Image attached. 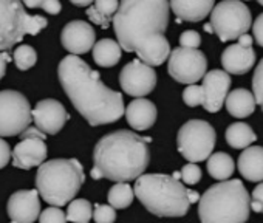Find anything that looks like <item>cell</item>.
Returning <instances> with one entry per match:
<instances>
[{
  "label": "cell",
  "mask_w": 263,
  "mask_h": 223,
  "mask_svg": "<svg viewBox=\"0 0 263 223\" xmlns=\"http://www.w3.org/2000/svg\"><path fill=\"white\" fill-rule=\"evenodd\" d=\"M58 76L71 104L90 126L115 123L125 114L122 95L108 88L99 73L79 56H65L59 62Z\"/></svg>",
  "instance_id": "1"
},
{
  "label": "cell",
  "mask_w": 263,
  "mask_h": 223,
  "mask_svg": "<svg viewBox=\"0 0 263 223\" xmlns=\"http://www.w3.org/2000/svg\"><path fill=\"white\" fill-rule=\"evenodd\" d=\"M151 163L147 138L130 131H116L102 137L93 151V169L102 178L116 183L138 180Z\"/></svg>",
  "instance_id": "2"
},
{
  "label": "cell",
  "mask_w": 263,
  "mask_h": 223,
  "mask_svg": "<svg viewBox=\"0 0 263 223\" xmlns=\"http://www.w3.org/2000/svg\"><path fill=\"white\" fill-rule=\"evenodd\" d=\"M171 4L166 0H124L113 17L118 44L127 53L152 34H164L169 25Z\"/></svg>",
  "instance_id": "3"
},
{
  "label": "cell",
  "mask_w": 263,
  "mask_h": 223,
  "mask_svg": "<svg viewBox=\"0 0 263 223\" xmlns=\"http://www.w3.org/2000/svg\"><path fill=\"white\" fill-rule=\"evenodd\" d=\"M251 198L240 180L212 184L200 198L198 217L201 223H246Z\"/></svg>",
  "instance_id": "4"
},
{
  "label": "cell",
  "mask_w": 263,
  "mask_h": 223,
  "mask_svg": "<svg viewBox=\"0 0 263 223\" xmlns=\"http://www.w3.org/2000/svg\"><path fill=\"white\" fill-rule=\"evenodd\" d=\"M134 189L144 208L158 217H183L189 211V189L172 175L144 174L137 180Z\"/></svg>",
  "instance_id": "5"
},
{
  "label": "cell",
  "mask_w": 263,
  "mask_h": 223,
  "mask_svg": "<svg viewBox=\"0 0 263 223\" xmlns=\"http://www.w3.org/2000/svg\"><path fill=\"white\" fill-rule=\"evenodd\" d=\"M84 181V168L76 158H56L45 161L36 174L39 195L56 208L71 203Z\"/></svg>",
  "instance_id": "6"
},
{
  "label": "cell",
  "mask_w": 263,
  "mask_h": 223,
  "mask_svg": "<svg viewBox=\"0 0 263 223\" xmlns=\"http://www.w3.org/2000/svg\"><path fill=\"white\" fill-rule=\"evenodd\" d=\"M44 16L30 14L25 5L16 0H0V53L17 45L27 34H39L47 28Z\"/></svg>",
  "instance_id": "7"
},
{
  "label": "cell",
  "mask_w": 263,
  "mask_h": 223,
  "mask_svg": "<svg viewBox=\"0 0 263 223\" xmlns=\"http://www.w3.org/2000/svg\"><path fill=\"white\" fill-rule=\"evenodd\" d=\"M217 135L214 127L203 120H191L184 123L177 135L178 152L191 163L208 161L215 147Z\"/></svg>",
  "instance_id": "8"
},
{
  "label": "cell",
  "mask_w": 263,
  "mask_h": 223,
  "mask_svg": "<svg viewBox=\"0 0 263 223\" xmlns=\"http://www.w3.org/2000/svg\"><path fill=\"white\" fill-rule=\"evenodd\" d=\"M211 24L214 33L221 42L238 39L249 31L252 27L251 11L243 2L237 0H224L215 5L211 13Z\"/></svg>",
  "instance_id": "9"
},
{
  "label": "cell",
  "mask_w": 263,
  "mask_h": 223,
  "mask_svg": "<svg viewBox=\"0 0 263 223\" xmlns=\"http://www.w3.org/2000/svg\"><path fill=\"white\" fill-rule=\"evenodd\" d=\"M33 110L28 99L16 90L0 91V138L22 135L31 127Z\"/></svg>",
  "instance_id": "10"
},
{
  "label": "cell",
  "mask_w": 263,
  "mask_h": 223,
  "mask_svg": "<svg viewBox=\"0 0 263 223\" xmlns=\"http://www.w3.org/2000/svg\"><path fill=\"white\" fill-rule=\"evenodd\" d=\"M167 70L177 82L194 85L206 76L208 61L200 50H189L180 47L172 50Z\"/></svg>",
  "instance_id": "11"
},
{
  "label": "cell",
  "mask_w": 263,
  "mask_h": 223,
  "mask_svg": "<svg viewBox=\"0 0 263 223\" xmlns=\"http://www.w3.org/2000/svg\"><path fill=\"white\" fill-rule=\"evenodd\" d=\"M45 134L37 127H28L22 135L21 141L13 149V166L28 171L36 166H42L47 160Z\"/></svg>",
  "instance_id": "12"
},
{
  "label": "cell",
  "mask_w": 263,
  "mask_h": 223,
  "mask_svg": "<svg viewBox=\"0 0 263 223\" xmlns=\"http://www.w3.org/2000/svg\"><path fill=\"white\" fill-rule=\"evenodd\" d=\"M119 84L127 95L143 98L155 88L157 73L154 67L146 65L140 59H134L121 70Z\"/></svg>",
  "instance_id": "13"
},
{
  "label": "cell",
  "mask_w": 263,
  "mask_h": 223,
  "mask_svg": "<svg viewBox=\"0 0 263 223\" xmlns=\"http://www.w3.org/2000/svg\"><path fill=\"white\" fill-rule=\"evenodd\" d=\"M68 114L65 107L56 101V99H42L36 104L33 110V120L39 131H42L45 135H54L68 121Z\"/></svg>",
  "instance_id": "14"
},
{
  "label": "cell",
  "mask_w": 263,
  "mask_h": 223,
  "mask_svg": "<svg viewBox=\"0 0 263 223\" xmlns=\"http://www.w3.org/2000/svg\"><path fill=\"white\" fill-rule=\"evenodd\" d=\"M95 41H96L95 28L84 21L68 22L61 33V42L64 48L73 56H79L93 50V47L96 45Z\"/></svg>",
  "instance_id": "15"
},
{
  "label": "cell",
  "mask_w": 263,
  "mask_h": 223,
  "mask_svg": "<svg viewBox=\"0 0 263 223\" xmlns=\"http://www.w3.org/2000/svg\"><path fill=\"white\" fill-rule=\"evenodd\" d=\"M37 189H27L14 192L7 205V212L11 221L34 223L41 217V200Z\"/></svg>",
  "instance_id": "16"
},
{
  "label": "cell",
  "mask_w": 263,
  "mask_h": 223,
  "mask_svg": "<svg viewBox=\"0 0 263 223\" xmlns=\"http://www.w3.org/2000/svg\"><path fill=\"white\" fill-rule=\"evenodd\" d=\"M229 87H231V76L224 70L208 71L206 76L203 78L204 110L211 112V114H217L226 102Z\"/></svg>",
  "instance_id": "17"
},
{
  "label": "cell",
  "mask_w": 263,
  "mask_h": 223,
  "mask_svg": "<svg viewBox=\"0 0 263 223\" xmlns=\"http://www.w3.org/2000/svg\"><path fill=\"white\" fill-rule=\"evenodd\" d=\"M125 120L134 131H138V132L147 131L157 121V107L149 99L137 98L127 105Z\"/></svg>",
  "instance_id": "18"
},
{
  "label": "cell",
  "mask_w": 263,
  "mask_h": 223,
  "mask_svg": "<svg viewBox=\"0 0 263 223\" xmlns=\"http://www.w3.org/2000/svg\"><path fill=\"white\" fill-rule=\"evenodd\" d=\"M255 64V51L252 47L246 48L238 44L229 45L221 54V65L228 75L241 76L248 73Z\"/></svg>",
  "instance_id": "19"
},
{
  "label": "cell",
  "mask_w": 263,
  "mask_h": 223,
  "mask_svg": "<svg viewBox=\"0 0 263 223\" xmlns=\"http://www.w3.org/2000/svg\"><path fill=\"white\" fill-rule=\"evenodd\" d=\"M138 59L144 62L149 67H157L166 62L171 58V44L164 38V34H152L147 39H144L137 51Z\"/></svg>",
  "instance_id": "20"
},
{
  "label": "cell",
  "mask_w": 263,
  "mask_h": 223,
  "mask_svg": "<svg viewBox=\"0 0 263 223\" xmlns=\"http://www.w3.org/2000/svg\"><path fill=\"white\" fill-rule=\"evenodd\" d=\"M171 8L178 21L200 22L215 8L212 0H172Z\"/></svg>",
  "instance_id": "21"
},
{
  "label": "cell",
  "mask_w": 263,
  "mask_h": 223,
  "mask_svg": "<svg viewBox=\"0 0 263 223\" xmlns=\"http://www.w3.org/2000/svg\"><path fill=\"white\" fill-rule=\"evenodd\" d=\"M238 172L248 181H263V147L254 146L245 149L238 157Z\"/></svg>",
  "instance_id": "22"
},
{
  "label": "cell",
  "mask_w": 263,
  "mask_h": 223,
  "mask_svg": "<svg viewBox=\"0 0 263 223\" xmlns=\"http://www.w3.org/2000/svg\"><path fill=\"white\" fill-rule=\"evenodd\" d=\"M226 110L234 118H248L255 110V98L248 88H235L226 98Z\"/></svg>",
  "instance_id": "23"
},
{
  "label": "cell",
  "mask_w": 263,
  "mask_h": 223,
  "mask_svg": "<svg viewBox=\"0 0 263 223\" xmlns=\"http://www.w3.org/2000/svg\"><path fill=\"white\" fill-rule=\"evenodd\" d=\"M122 56L121 45L113 39H101L93 47V59L101 67H115Z\"/></svg>",
  "instance_id": "24"
},
{
  "label": "cell",
  "mask_w": 263,
  "mask_h": 223,
  "mask_svg": "<svg viewBox=\"0 0 263 223\" xmlns=\"http://www.w3.org/2000/svg\"><path fill=\"white\" fill-rule=\"evenodd\" d=\"M206 163H208L209 175L218 181H228L235 171V163H234L232 157L224 152L212 154Z\"/></svg>",
  "instance_id": "25"
},
{
  "label": "cell",
  "mask_w": 263,
  "mask_h": 223,
  "mask_svg": "<svg viewBox=\"0 0 263 223\" xmlns=\"http://www.w3.org/2000/svg\"><path fill=\"white\" fill-rule=\"evenodd\" d=\"M226 141L234 149H248L257 140L254 131L245 123H234L226 129Z\"/></svg>",
  "instance_id": "26"
},
{
  "label": "cell",
  "mask_w": 263,
  "mask_h": 223,
  "mask_svg": "<svg viewBox=\"0 0 263 223\" xmlns=\"http://www.w3.org/2000/svg\"><path fill=\"white\" fill-rule=\"evenodd\" d=\"M135 198V189L127 183H116L108 191V203L115 209H124L132 205Z\"/></svg>",
  "instance_id": "27"
},
{
  "label": "cell",
  "mask_w": 263,
  "mask_h": 223,
  "mask_svg": "<svg viewBox=\"0 0 263 223\" xmlns=\"http://www.w3.org/2000/svg\"><path fill=\"white\" fill-rule=\"evenodd\" d=\"M93 217V206L85 198H74L68 203L67 220L71 223H90Z\"/></svg>",
  "instance_id": "28"
},
{
  "label": "cell",
  "mask_w": 263,
  "mask_h": 223,
  "mask_svg": "<svg viewBox=\"0 0 263 223\" xmlns=\"http://www.w3.org/2000/svg\"><path fill=\"white\" fill-rule=\"evenodd\" d=\"M13 59H14V64H16V67L19 70L27 71V70H30L31 67L36 65L37 54H36V50L33 47H30V45H19L14 50Z\"/></svg>",
  "instance_id": "29"
},
{
  "label": "cell",
  "mask_w": 263,
  "mask_h": 223,
  "mask_svg": "<svg viewBox=\"0 0 263 223\" xmlns=\"http://www.w3.org/2000/svg\"><path fill=\"white\" fill-rule=\"evenodd\" d=\"M183 101L189 107H197L204 104V88L203 85H187L183 91Z\"/></svg>",
  "instance_id": "30"
},
{
  "label": "cell",
  "mask_w": 263,
  "mask_h": 223,
  "mask_svg": "<svg viewBox=\"0 0 263 223\" xmlns=\"http://www.w3.org/2000/svg\"><path fill=\"white\" fill-rule=\"evenodd\" d=\"M252 95L255 98V102L263 110V59L255 67V71L252 76Z\"/></svg>",
  "instance_id": "31"
},
{
  "label": "cell",
  "mask_w": 263,
  "mask_h": 223,
  "mask_svg": "<svg viewBox=\"0 0 263 223\" xmlns=\"http://www.w3.org/2000/svg\"><path fill=\"white\" fill-rule=\"evenodd\" d=\"M93 218H95V223H115L116 211L110 205H95Z\"/></svg>",
  "instance_id": "32"
},
{
  "label": "cell",
  "mask_w": 263,
  "mask_h": 223,
  "mask_svg": "<svg viewBox=\"0 0 263 223\" xmlns=\"http://www.w3.org/2000/svg\"><path fill=\"white\" fill-rule=\"evenodd\" d=\"M24 5L28 8H42L44 11H47L53 16L59 14L62 10V5H61V2H58V0H27Z\"/></svg>",
  "instance_id": "33"
},
{
  "label": "cell",
  "mask_w": 263,
  "mask_h": 223,
  "mask_svg": "<svg viewBox=\"0 0 263 223\" xmlns=\"http://www.w3.org/2000/svg\"><path fill=\"white\" fill-rule=\"evenodd\" d=\"M39 223H67V214L62 209L51 206L41 212Z\"/></svg>",
  "instance_id": "34"
},
{
  "label": "cell",
  "mask_w": 263,
  "mask_h": 223,
  "mask_svg": "<svg viewBox=\"0 0 263 223\" xmlns=\"http://www.w3.org/2000/svg\"><path fill=\"white\" fill-rule=\"evenodd\" d=\"M181 180L186 184H197L201 180V169L195 163H187L181 169Z\"/></svg>",
  "instance_id": "35"
},
{
  "label": "cell",
  "mask_w": 263,
  "mask_h": 223,
  "mask_svg": "<svg viewBox=\"0 0 263 223\" xmlns=\"http://www.w3.org/2000/svg\"><path fill=\"white\" fill-rule=\"evenodd\" d=\"M95 8L107 19H111V17H115V14L119 10V4L116 0H96Z\"/></svg>",
  "instance_id": "36"
},
{
  "label": "cell",
  "mask_w": 263,
  "mask_h": 223,
  "mask_svg": "<svg viewBox=\"0 0 263 223\" xmlns=\"http://www.w3.org/2000/svg\"><path fill=\"white\" fill-rule=\"evenodd\" d=\"M180 44L183 48H189V50H198L201 45V36L194 31V30H187L180 36Z\"/></svg>",
  "instance_id": "37"
},
{
  "label": "cell",
  "mask_w": 263,
  "mask_h": 223,
  "mask_svg": "<svg viewBox=\"0 0 263 223\" xmlns=\"http://www.w3.org/2000/svg\"><path fill=\"white\" fill-rule=\"evenodd\" d=\"M87 16H88V19L95 24V25H99L101 28H108V25H110V19H107L105 16H102L96 8H95V4L90 7V8H87Z\"/></svg>",
  "instance_id": "38"
},
{
  "label": "cell",
  "mask_w": 263,
  "mask_h": 223,
  "mask_svg": "<svg viewBox=\"0 0 263 223\" xmlns=\"http://www.w3.org/2000/svg\"><path fill=\"white\" fill-rule=\"evenodd\" d=\"M11 160H13V151L10 149V144L4 138H0V169H4Z\"/></svg>",
  "instance_id": "39"
},
{
  "label": "cell",
  "mask_w": 263,
  "mask_h": 223,
  "mask_svg": "<svg viewBox=\"0 0 263 223\" xmlns=\"http://www.w3.org/2000/svg\"><path fill=\"white\" fill-rule=\"evenodd\" d=\"M252 38L260 47H263V13L252 24Z\"/></svg>",
  "instance_id": "40"
},
{
  "label": "cell",
  "mask_w": 263,
  "mask_h": 223,
  "mask_svg": "<svg viewBox=\"0 0 263 223\" xmlns=\"http://www.w3.org/2000/svg\"><path fill=\"white\" fill-rule=\"evenodd\" d=\"M11 61V56L8 51L5 53H0V79H2L5 76V71H7V65L8 62Z\"/></svg>",
  "instance_id": "41"
},
{
  "label": "cell",
  "mask_w": 263,
  "mask_h": 223,
  "mask_svg": "<svg viewBox=\"0 0 263 223\" xmlns=\"http://www.w3.org/2000/svg\"><path fill=\"white\" fill-rule=\"evenodd\" d=\"M251 200H254V201L260 203V205H261V208H263V183H260V184H257V186L254 188Z\"/></svg>",
  "instance_id": "42"
},
{
  "label": "cell",
  "mask_w": 263,
  "mask_h": 223,
  "mask_svg": "<svg viewBox=\"0 0 263 223\" xmlns=\"http://www.w3.org/2000/svg\"><path fill=\"white\" fill-rule=\"evenodd\" d=\"M252 41H254V38L252 36H249L248 33L246 34H243V36H240L238 38V45H241V47H246V48H249L251 45H252Z\"/></svg>",
  "instance_id": "43"
},
{
  "label": "cell",
  "mask_w": 263,
  "mask_h": 223,
  "mask_svg": "<svg viewBox=\"0 0 263 223\" xmlns=\"http://www.w3.org/2000/svg\"><path fill=\"white\" fill-rule=\"evenodd\" d=\"M187 198H189V203L192 205V203H200V198H201V197H200L198 192L189 189V191H187Z\"/></svg>",
  "instance_id": "44"
},
{
  "label": "cell",
  "mask_w": 263,
  "mask_h": 223,
  "mask_svg": "<svg viewBox=\"0 0 263 223\" xmlns=\"http://www.w3.org/2000/svg\"><path fill=\"white\" fill-rule=\"evenodd\" d=\"M71 4H73L74 7H87V8H90V7L93 5L91 0H85V2H76V0H71Z\"/></svg>",
  "instance_id": "45"
},
{
  "label": "cell",
  "mask_w": 263,
  "mask_h": 223,
  "mask_svg": "<svg viewBox=\"0 0 263 223\" xmlns=\"http://www.w3.org/2000/svg\"><path fill=\"white\" fill-rule=\"evenodd\" d=\"M203 28H204V31H206V33H214V27H212V24H206Z\"/></svg>",
  "instance_id": "46"
},
{
  "label": "cell",
  "mask_w": 263,
  "mask_h": 223,
  "mask_svg": "<svg viewBox=\"0 0 263 223\" xmlns=\"http://www.w3.org/2000/svg\"><path fill=\"white\" fill-rule=\"evenodd\" d=\"M258 4H260V5H261V7H263V2H261V0H260V2H258Z\"/></svg>",
  "instance_id": "47"
},
{
  "label": "cell",
  "mask_w": 263,
  "mask_h": 223,
  "mask_svg": "<svg viewBox=\"0 0 263 223\" xmlns=\"http://www.w3.org/2000/svg\"><path fill=\"white\" fill-rule=\"evenodd\" d=\"M11 223H16V221H11Z\"/></svg>",
  "instance_id": "48"
}]
</instances>
